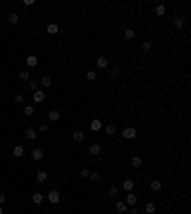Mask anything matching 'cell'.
<instances>
[{
  "label": "cell",
  "instance_id": "obj_1",
  "mask_svg": "<svg viewBox=\"0 0 191 214\" xmlns=\"http://www.w3.org/2000/svg\"><path fill=\"white\" fill-rule=\"evenodd\" d=\"M136 136H138V132H136V128H132V126H128V128L122 130V138H126V140H134Z\"/></svg>",
  "mask_w": 191,
  "mask_h": 214
},
{
  "label": "cell",
  "instance_id": "obj_2",
  "mask_svg": "<svg viewBox=\"0 0 191 214\" xmlns=\"http://www.w3.org/2000/svg\"><path fill=\"white\" fill-rule=\"evenodd\" d=\"M59 199H61V195H59V191H57V189H52L50 193H48V201L54 203V205H57Z\"/></svg>",
  "mask_w": 191,
  "mask_h": 214
},
{
  "label": "cell",
  "instance_id": "obj_3",
  "mask_svg": "<svg viewBox=\"0 0 191 214\" xmlns=\"http://www.w3.org/2000/svg\"><path fill=\"white\" fill-rule=\"evenodd\" d=\"M46 94L42 92V90H34V94H32V100L36 101V103H40V101H44Z\"/></svg>",
  "mask_w": 191,
  "mask_h": 214
},
{
  "label": "cell",
  "instance_id": "obj_4",
  "mask_svg": "<svg viewBox=\"0 0 191 214\" xmlns=\"http://www.w3.org/2000/svg\"><path fill=\"white\" fill-rule=\"evenodd\" d=\"M88 153H90V155H94V157H96V155H99V153H101V145H99V144H94V145H90Z\"/></svg>",
  "mask_w": 191,
  "mask_h": 214
},
{
  "label": "cell",
  "instance_id": "obj_5",
  "mask_svg": "<svg viewBox=\"0 0 191 214\" xmlns=\"http://www.w3.org/2000/svg\"><path fill=\"white\" fill-rule=\"evenodd\" d=\"M96 65H97V67H99V69H105V67H107L109 65V59L107 57H97V61H96Z\"/></svg>",
  "mask_w": 191,
  "mask_h": 214
},
{
  "label": "cell",
  "instance_id": "obj_6",
  "mask_svg": "<svg viewBox=\"0 0 191 214\" xmlns=\"http://www.w3.org/2000/svg\"><path fill=\"white\" fill-rule=\"evenodd\" d=\"M42 157H44V151H42L40 147L32 149V159H34V161H42Z\"/></svg>",
  "mask_w": 191,
  "mask_h": 214
},
{
  "label": "cell",
  "instance_id": "obj_7",
  "mask_svg": "<svg viewBox=\"0 0 191 214\" xmlns=\"http://www.w3.org/2000/svg\"><path fill=\"white\" fill-rule=\"evenodd\" d=\"M48 119L56 122V120H59V119H61V115H59V111H57V109H52L50 113H48Z\"/></svg>",
  "mask_w": 191,
  "mask_h": 214
},
{
  "label": "cell",
  "instance_id": "obj_8",
  "mask_svg": "<svg viewBox=\"0 0 191 214\" xmlns=\"http://www.w3.org/2000/svg\"><path fill=\"white\" fill-rule=\"evenodd\" d=\"M124 203H126V205H130V207H134V205L138 203V197L134 195V193H130V195L126 197V201H124Z\"/></svg>",
  "mask_w": 191,
  "mask_h": 214
},
{
  "label": "cell",
  "instance_id": "obj_9",
  "mask_svg": "<svg viewBox=\"0 0 191 214\" xmlns=\"http://www.w3.org/2000/svg\"><path fill=\"white\" fill-rule=\"evenodd\" d=\"M12 153H13V157H17V159H19V157H23V153H25V151H23V147H21V145H15Z\"/></svg>",
  "mask_w": 191,
  "mask_h": 214
},
{
  "label": "cell",
  "instance_id": "obj_10",
  "mask_svg": "<svg viewBox=\"0 0 191 214\" xmlns=\"http://www.w3.org/2000/svg\"><path fill=\"white\" fill-rule=\"evenodd\" d=\"M90 128H92L94 132H97V130L101 128V120H99V119H94V120H92V124H90Z\"/></svg>",
  "mask_w": 191,
  "mask_h": 214
},
{
  "label": "cell",
  "instance_id": "obj_11",
  "mask_svg": "<svg viewBox=\"0 0 191 214\" xmlns=\"http://www.w3.org/2000/svg\"><path fill=\"white\" fill-rule=\"evenodd\" d=\"M115 208H117L119 212H126L128 205H126V203H122V201H117V205H115Z\"/></svg>",
  "mask_w": 191,
  "mask_h": 214
},
{
  "label": "cell",
  "instance_id": "obj_12",
  "mask_svg": "<svg viewBox=\"0 0 191 214\" xmlns=\"http://www.w3.org/2000/svg\"><path fill=\"white\" fill-rule=\"evenodd\" d=\"M25 136H27V140H36V130L34 128H27Z\"/></svg>",
  "mask_w": 191,
  "mask_h": 214
},
{
  "label": "cell",
  "instance_id": "obj_13",
  "mask_svg": "<svg viewBox=\"0 0 191 214\" xmlns=\"http://www.w3.org/2000/svg\"><path fill=\"white\" fill-rule=\"evenodd\" d=\"M151 189L153 191H160V189H162V183H160L159 180H153L151 182Z\"/></svg>",
  "mask_w": 191,
  "mask_h": 214
},
{
  "label": "cell",
  "instance_id": "obj_14",
  "mask_svg": "<svg viewBox=\"0 0 191 214\" xmlns=\"http://www.w3.org/2000/svg\"><path fill=\"white\" fill-rule=\"evenodd\" d=\"M36 180H38V182H46V180H48V172L40 170V172L36 174Z\"/></svg>",
  "mask_w": 191,
  "mask_h": 214
},
{
  "label": "cell",
  "instance_id": "obj_15",
  "mask_svg": "<svg viewBox=\"0 0 191 214\" xmlns=\"http://www.w3.org/2000/svg\"><path fill=\"white\" fill-rule=\"evenodd\" d=\"M36 63H38L36 56H29V57H27V65H29V67H34Z\"/></svg>",
  "mask_w": 191,
  "mask_h": 214
},
{
  "label": "cell",
  "instance_id": "obj_16",
  "mask_svg": "<svg viewBox=\"0 0 191 214\" xmlns=\"http://www.w3.org/2000/svg\"><path fill=\"white\" fill-rule=\"evenodd\" d=\"M122 187L126 189V191H132V189H134V182H132V180H124V183H122Z\"/></svg>",
  "mask_w": 191,
  "mask_h": 214
},
{
  "label": "cell",
  "instance_id": "obj_17",
  "mask_svg": "<svg viewBox=\"0 0 191 214\" xmlns=\"http://www.w3.org/2000/svg\"><path fill=\"white\" fill-rule=\"evenodd\" d=\"M46 31L50 33V35H57V31H59V29H57V25H56V23H50V25H48V29H46Z\"/></svg>",
  "mask_w": 191,
  "mask_h": 214
},
{
  "label": "cell",
  "instance_id": "obj_18",
  "mask_svg": "<svg viewBox=\"0 0 191 214\" xmlns=\"http://www.w3.org/2000/svg\"><path fill=\"white\" fill-rule=\"evenodd\" d=\"M42 199H44V197H42V193H34V195H32V203H34V205H40V203H42Z\"/></svg>",
  "mask_w": 191,
  "mask_h": 214
},
{
  "label": "cell",
  "instance_id": "obj_19",
  "mask_svg": "<svg viewBox=\"0 0 191 214\" xmlns=\"http://www.w3.org/2000/svg\"><path fill=\"white\" fill-rule=\"evenodd\" d=\"M23 113H25L27 117H31V115L34 113V107H32V105H25V107H23Z\"/></svg>",
  "mask_w": 191,
  "mask_h": 214
},
{
  "label": "cell",
  "instance_id": "obj_20",
  "mask_svg": "<svg viewBox=\"0 0 191 214\" xmlns=\"http://www.w3.org/2000/svg\"><path fill=\"white\" fill-rule=\"evenodd\" d=\"M73 140H75V142H82V140H84V134L80 132V130H76V132L73 134Z\"/></svg>",
  "mask_w": 191,
  "mask_h": 214
},
{
  "label": "cell",
  "instance_id": "obj_21",
  "mask_svg": "<svg viewBox=\"0 0 191 214\" xmlns=\"http://www.w3.org/2000/svg\"><path fill=\"white\" fill-rule=\"evenodd\" d=\"M155 13H157V15H164V13H166V8L162 6V4H159V6L155 8Z\"/></svg>",
  "mask_w": 191,
  "mask_h": 214
},
{
  "label": "cell",
  "instance_id": "obj_22",
  "mask_svg": "<svg viewBox=\"0 0 191 214\" xmlns=\"http://www.w3.org/2000/svg\"><path fill=\"white\" fill-rule=\"evenodd\" d=\"M86 78H88L90 82H94L96 78H97V75H96V71H88V73H86Z\"/></svg>",
  "mask_w": 191,
  "mask_h": 214
},
{
  "label": "cell",
  "instance_id": "obj_23",
  "mask_svg": "<svg viewBox=\"0 0 191 214\" xmlns=\"http://www.w3.org/2000/svg\"><path fill=\"white\" fill-rule=\"evenodd\" d=\"M145 212L147 214H155V205H153V203H147L145 205Z\"/></svg>",
  "mask_w": 191,
  "mask_h": 214
},
{
  "label": "cell",
  "instance_id": "obj_24",
  "mask_svg": "<svg viewBox=\"0 0 191 214\" xmlns=\"http://www.w3.org/2000/svg\"><path fill=\"white\" fill-rule=\"evenodd\" d=\"M174 27H176V29H182V27H184V19L176 17V19H174Z\"/></svg>",
  "mask_w": 191,
  "mask_h": 214
},
{
  "label": "cell",
  "instance_id": "obj_25",
  "mask_svg": "<svg viewBox=\"0 0 191 214\" xmlns=\"http://www.w3.org/2000/svg\"><path fill=\"white\" fill-rule=\"evenodd\" d=\"M105 132H107V134H109V136H113V134H115V132H117V126H115V124H109V126H107V128H105Z\"/></svg>",
  "mask_w": 191,
  "mask_h": 214
},
{
  "label": "cell",
  "instance_id": "obj_26",
  "mask_svg": "<svg viewBox=\"0 0 191 214\" xmlns=\"http://www.w3.org/2000/svg\"><path fill=\"white\" fill-rule=\"evenodd\" d=\"M130 164H132V166H141V159L140 157H132Z\"/></svg>",
  "mask_w": 191,
  "mask_h": 214
},
{
  "label": "cell",
  "instance_id": "obj_27",
  "mask_svg": "<svg viewBox=\"0 0 191 214\" xmlns=\"http://www.w3.org/2000/svg\"><path fill=\"white\" fill-rule=\"evenodd\" d=\"M42 86H46V88L52 86V78H50V76H42Z\"/></svg>",
  "mask_w": 191,
  "mask_h": 214
},
{
  "label": "cell",
  "instance_id": "obj_28",
  "mask_svg": "<svg viewBox=\"0 0 191 214\" xmlns=\"http://www.w3.org/2000/svg\"><path fill=\"white\" fill-rule=\"evenodd\" d=\"M29 71H21V73H19V78H21V80H29Z\"/></svg>",
  "mask_w": 191,
  "mask_h": 214
},
{
  "label": "cell",
  "instance_id": "obj_29",
  "mask_svg": "<svg viewBox=\"0 0 191 214\" xmlns=\"http://www.w3.org/2000/svg\"><path fill=\"white\" fill-rule=\"evenodd\" d=\"M124 38H128V40L134 38V31H132V29H126V31H124Z\"/></svg>",
  "mask_w": 191,
  "mask_h": 214
},
{
  "label": "cell",
  "instance_id": "obj_30",
  "mask_svg": "<svg viewBox=\"0 0 191 214\" xmlns=\"http://www.w3.org/2000/svg\"><path fill=\"white\" fill-rule=\"evenodd\" d=\"M17 21H19L17 13H12V15H10V23H12V25H15V23H17Z\"/></svg>",
  "mask_w": 191,
  "mask_h": 214
},
{
  "label": "cell",
  "instance_id": "obj_31",
  "mask_svg": "<svg viewBox=\"0 0 191 214\" xmlns=\"http://www.w3.org/2000/svg\"><path fill=\"white\" fill-rule=\"evenodd\" d=\"M90 178H92V182H99V172H94V174H90Z\"/></svg>",
  "mask_w": 191,
  "mask_h": 214
},
{
  "label": "cell",
  "instance_id": "obj_32",
  "mask_svg": "<svg viewBox=\"0 0 191 214\" xmlns=\"http://www.w3.org/2000/svg\"><path fill=\"white\" fill-rule=\"evenodd\" d=\"M141 50L149 52V50H151V42H143V44H141Z\"/></svg>",
  "mask_w": 191,
  "mask_h": 214
},
{
  "label": "cell",
  "instance_id": "obj_33",
  "mask_svg": "<svg viewBox=\"0 0 191 214\" xmlns=\"http://www.w3.org/2000/svg\"><path fill=\"white\" fill-rule=\"evenodd\" d=\"M107 193H109L111 197H115L117 193H119V189H117V187H109V191H107Z\"/></svg>",
  "mask_w": 191,
  "mask_h": 214
},
{
  "label": "cell",
  "instance_id": "obj_34",
  "mask_svg": "<svg viewBox=\"0 0 191 214\" xmlns=\"http://www.w3.org/2000/svg\"><path fill=\"white\" fill-rule=\"evenodd\" d=\"M80 176H82V178H88V176H90V170H88V168L80 170Z\"/></svg>",
  "mask_w": 191,
  "mask_h": 214
},
{
  "label": "cell",
  "instance_id": "obj_35",
  "mask_svg": "<svg viewBox=\"0 0 191 214\" xmlns=\"http://www.w3.org/2000/svg\"><path fill=\"white\" fill-rule=\"evenodd\" d=\"M38 130H40L42 134H44V132H48V124H40V126H38Z\"/></svg>",
  "mask_w": 191,
  "mask_h": 214
},
{
  "label": "cell",
  "instance_id": "obj_36",
  "mask_svg": "<svg viewBox=\"0 0 191 214\" xmlns=\"http://www.w3.org/2000/svg\"><path fill=\"white\" fill-rule=\"evenodd\" d=\"M111 76H119V67H115V69H111Z\"/></svg>",
  "mask_w": 191,
  "mask_h": 214
},
{
  "label": "cell",
  "instance_id": "obj_37",
  "mask_svg": "<svg viewBox=\"0 0 191 214\" xmlns=\"http://www.w3.org/2000/svg\"><path fill=\"white\" fill-rule=\"evenodd\" d=\"M36 86H38V84H36L34 80H31V82H29V88H31V90H36Z\"/></svg>",
  "mask_w": 191,
  "mask_h": 214
},
{
  "label": "cell",
  "instance_id": "obj_38",
  "mask_svg": "<svg viewBox=\"0 0 191 214\" xmlns=\"http://www.w3.org/2000/svg\"><path fill=\"white\" fill-rule=\"evenodd\" d=\"M15 103H23V96H21V94L15 96Z\"/></svg>",
  "mask_w": 191,
  "mask_h": 214
},
{
  "label": "cell",
  "instance_id": "obj_39",
  "mask_svg": "<svg viewBox=\"0 0 191 214\" xmlns=\"http://www.w3.org/2000/svg\"><path fill=\"white\" fill-rule=\"evenodd\" d=\"M34 4V0H23V6H32Z\"/></svg>",
  "mask_w": 191,
  "mask_h": 214
},
{
  "label": "cell",
  "instance_id": "obj_40",
  "mask_svg": "<svg viewBox=\"0 0 191 214\" xmlns=\"http://www.w3.org/2000/svg\"><path fill=\"white\" fill-rule=\"evenodd\" d=\"M2 203H6V195H4V193H0V205H2Z\"/></svg>",
  "mask_w": 191,
  "mask_h": 214
},
{
  "label": "cell",
  "instance_id": "obj_41",
  "mask_svg": "<svg viewBox=\"0 0 191 214\" xmlns=\"http://www.w3.org/2000/svg\"><path fill=\"white\" fill-rule=\"evenodd\" d=\"M0 214H4V210H2V207H0Z\"/></svg>",
  "mask_w": 191,
  "mask_h": 214
}]
</instances>
